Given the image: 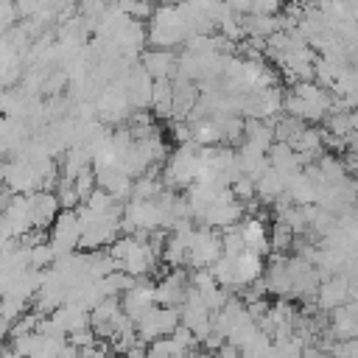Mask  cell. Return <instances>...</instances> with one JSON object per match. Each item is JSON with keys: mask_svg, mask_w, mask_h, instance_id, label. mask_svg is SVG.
I'll list each match as a JSON object with an SVG mask.
<instances>
[{"mask_svg": "<svg viewBox=\"0 0 358 358\" xmlns=\"http://www.w3.org/2000/svg\"><path fill=\"white\" fill-rule=\"evenodd\" d=\"M78 241H81V221H78V210L76 207H67L56 215L53 227H50V238L48 243L53 246L56 257L59 255H70L78 249Z\"/></svg>", "mask_w": 358, "mask_h": 358, "instance_id": "1", "label": "cell"}, {"mask_svg": "<svg viewBox=\"0 0 358 358\" xmlns=\"http://www.w3.org/2000/svg\"><path fill=\"white\" fill-rule=\"evenodd\" d=\"M179 322H182V319H179V308H173V305H154V308L137 322V336H140L145 344H151V341L159 338V336H171Z\"/></svg>", "mask_w": 358, "mask_h": 358, "instance_id": "2", "label": "cell"}, {"mask_svg": "<svg viewBox=\"0 0 358 358\" xmlns=\"http://www.w3.org/2000/svg\"><path fill=\"white\" fill-rule=\"evenodd\" d=\"M350 302V282L344 274H333V277H324L319 282V291H316V308L322 313H330L333 308H341Z\"/></svg>", "mask_w": 358, "mask_h": 358, "instance_id": "3", "label": "cell"}, {"mask_svg": "<svg viewBox=\"0 0 358 358\" xmlns=\"http://www.w3.org/2000/svg\"><path fill=\"white\" fill-rule=\"evenodd\" d=\"M31 196V215H34V229H50L56 215L62 213V201L56 190H34Z\"/></svg>", "mask_w": 358, "mask_h": 358, "instance_id": "4", "label": "cell"}, {"mask_svg": "<svg viewBox=\"0 0 358 358\" xmlns=\"http://www.w3.org/2000/svg\"><path fill=\"white\" fill-rule=\"evenodd\" d=\"M143 67L154 76V78H173L176 76V64H179V53H173V48H148L140 56Z\"/></svg>", "mask_w": 358, "mask_h": 358, "instance_id": "5", "label": "cell"}, {"mask_svg": "<svg viewBox=\"0 0 358 358\" xmlns=\"http://www.w3.org/2000/svg\"><path fill=\"white\" fill-rule=\"evenodd\" d=\"M266 255L255 252V249H243L241 255H235V291L255 282L257 277H263L266 271Z\"/></svg>", "mask_w": 358, "mask_h": 358, "instance_id": "6", "label": "cell"}, {"mask_svg": "<svg viewBox=\"0 0 358 358\" xmlns=\"http://www.w3.org/2000/svg\"><path fill=\"white\" fill-rule=\"evenodd\" d=\"M243 241H246V249H255L260 255L271 252V243H268V227H266V218L263 215H243V221L238 224Z\"/></svg>", "mask_w": 358, "mask_h": 358, "instance_id": "7", "label": "cell"}, {"mask_svg": "<svg viewBox=\"0 0 358 358\" xmlns=\"http://www.w3.org/2000/svg\"><path fill=\"white\" fill-rule=\"evenodd\" d=\"M268 165H274L277 171H282L285 176H291V173H296V171H302V157H299V151L291 145V143H282V140H274L271 143V148H268Z\"/></svg>", "mask_w": 358, "mask_h": 358, "instance_id": "8", "label": "cell"}, {"mask_svg": "<svg viewBox=\"0 0 358 358\" xmlns=\"http://www.w3.org/2000/svg\"><path fill=\"white\" fill-rule=\"evenodd\" d=\"M285 182H288V176H285L282 171H277L274 165H268V168L255 179L257 199H260L263 204H271L277 196H282V193H285Z\"/></svg>", "mask_w": 358, "mask_h": 358, "instance_id": "9", "label": "cell"}, {"mask_svg": "<svg viewBox=\"0 0 358 358\" xmlns=\"http://www.w3.org/2000/svg\"><path fill=\"white\" fill-rule=\"evenodd\" d=\"M274 31H280V17L277 14H257V11L243 14V36L268 39Z\"/></svg>", "mask_w": 358, "mask_h": 358, "instance_id": "10", "label": "cell"}, {"mask_svg": "<svg viewBox=\"0 0 358 358\" xmlns=\"http://www.w3.org/2000/svg\"><path fill=\"white\" fill-rule=\"evenodd\" d=\"M274 140H282V143H294L302 131H305V120L302 117H296V115H288V112H282V115H277L274 120Z\"/></svg>", "mask_w": 358, "mask_h": 358, "instance_id": "11", "label": "cell"}, {"mask_svg": "<svg viewBox=\"0 0 358 358\" xmlns=\"http://www.w3.org/2000/svg\"><path fill=\"white\" fill-rule=\"evenodd\" d=\"M73 187H76V193L81 196V201L98 187V179H95V168L90 165V168H84V171H78V176L73 179Z\"/></svg>", "mask_w": 358, "mask_h": 358, "instance_id": "12", "label": "cell"}, {"mask_svg": "<svg viewBox=\"0 0 358 358\" xmlns=\"http://www.w3.org/2000/svg\"><path fill=\"white\" fill-rule=\"evenodd\" d=\"M355 201H358V199H355Z\"/></svg>", "mask_w": 358, "mask_h": 358, "instance_id": "13", "label": "cell"}]
</instances>
